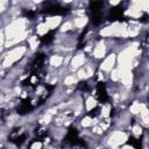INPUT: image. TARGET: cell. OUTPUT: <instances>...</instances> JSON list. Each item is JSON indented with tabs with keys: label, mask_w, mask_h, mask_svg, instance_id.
<instances>
[{
	"label": "cell",
	"mask_w": 149,
	"mask_h": 149,
	"mask_svg": "<svg viewBox=\"0 0 149 149\" xmlns=\"http://www.w3.org/2000/svg\"><path fill=\"white\" fill-rule=\"evenodd\" d=\"M74 31V28H73V24H72V21H71V17L69 16L66 20H64L62 22V24L59 26L57 33H61V34H70Z\"/></svg>",
	"instance_id": "cell-9"
},
{
	"label": "cell",
	"mask_w": 149,
	"mask_h": 149,
	"mask_svg": "<svg viewBox=\"0 0 149 149\" xmlns=\"http://www.w3.org/2000/svg\"><path fill=\"white\" fill-rule=\"evenodd\" d=\"M120 149H135V147H134V144H132V143H129V141H128L127 143H125V144H122V146L120 147Z\"/></svg>",
	"instance_id": "cell-11"
},
{
	"label": "cell",
	"mask_w": 149,
	"mask_h": 149,
	"mask_svg": "<svg viewBox=\"0 0 149 149\" xmlns=\"http://www.w3.org/2000/svg\"><path fill=\"white\" fill-rule=\"evenodd\" d=\"M114 68H116V54L115 52H108L105 58H102L98 63V70L108 74Z\"/></svg>",
	"instance_id": "cell-3"
},
{
	"label": "cell",
	"mask_w": 149,
	"mask_h": 149,
	"mask_svg": "<svg viewBox=\"0 0 149 149\" xmlns=\"http://www.w3.org/2000/svg\"><path fill=\"white\" fill-rule=\"evenodd\" d=\"M109 52L108 50V47H107V41L106 38H100L98 37L95 41H94V45H93V49H92V52L91 55L88 56L91 59H93L94 62L99 63L102 58H105V56Z\"/></svg>",
	"instance_id": "cell-1"
},
{
	"label": "cell",
	"mask_w": 149,
	"mask_h": 149,
	"mask_svg": "<svg viewBox=\"0 0 149 149\" xmlns=\"http://www.w3.org/2000/svg\"><path fill=\"white\" fill-rule=\"evenodd\" d=\"M83 104H84L85 113L91 114L92 111H94V109L98 108V106H99L100 102H99L98 98H95V97H93V95H91V94H87L86 97H84V101H83Z\"/></svg>",
	"instance_id": "cell-6"
},
{
	"label": "cell",
	"mask_w": 149,
	"mask_h": 149,
	"mask_svg": "<svg viewBox=\"0 0 149 149\" xmlns=\"http://www.w3.org/2000/svg\"><path fill=\"white\" fill-rule=\"evenodd\" d=\"M109 149H120V147H114V148H109Z\"/></svg>",
	"instance_id": "cell-12"
},
{
	"label": "cell",
	"mask_w": 149,
	"mask_h": 149,
	"mask_svg": "<svg viewBox=\"0 0 149 149\" xmlns=\"http://www.w3.org/2000/svg\"><path fill=\"white\" fill-rule=\"evenodd\" d=\"M87 59H88V56L81 49L74 51L72 57H71V59H70V63L68 65V72L69 73H74L78 69H80V68H83L85 65Z\"/></svg>",
	"instance_id": "cell-2"
},
{
	"label": "cell",
	"mask_w": 149,
	"mask_h": 149,
	"mask_svg": "<svg viewBox=\"0 0 149 149\" xmlns=\"http://www.w3.org/2000/svg\"><path fill=\"white\" fill-rule=\"evenodd\" d=\"M49 33H50V30H49L48 26L44 23V21L34 24V34H35L37 37L42 38V37H44L45 35H48Z\"/></svg>",
	"instance_id": "cell-8"
},
{
	"label": "cell",
	"mask_w": 149,
	"mask_h": 149,
	"mask_svg": "<svg viewBox=\"0 0 149 149\" xmlns=\"http://www.w3.org/2000/svg\"><path fill=\"white\" fill-rule=\"evenodd\" d=\"M63 21H64V17H63V15H59V14H50V15L44 16V23L48 26L50 31L58 30V28Z\"/></svg>",
	"instance_id": "cell-4"
},
{
	"label": "cell",
	"mask_w": 149,
	"mask_h": 149,
	"mask_svg": "<svg viewBox=\"0 0 149 149\" xmlns=\"http://www.w3.org/2000/svg\"><path fill=\"white\" fill-rule=\"evenodd\" d=\"M28 148L29 149H44V144L41 140H34V141L30 142Z\"/></svg>",
	"instance_id": "cell-10"
},
{
	"label": "cell",
	"mask_w": 149,
	"mask_h": 149,
	"mask_svg": "<svg viewBox=\"0 0 149 149\" xmlns=\"http://www.w3.org/2000/svg\"><path fill=\"white\" fill-rule=\"evenodd\" d=\"M70 16V15H69ZM71 17V16H70ZM71 21H72V24H73V28L74 30L81 33L86 27L87 24L90 23V17L87 14L85 15H81V16H76V17H71Z\"/></svg>",
	"instance_id": "cell-5"
},
{
	"label": "cell",
	"mask_w": 149,
	"mask_h": 149,
	"mask_svg": "<svg viewBox=\"0 0 149 149\" xmlns=\"http://www.w3.org/2000/svg\"><path fill=\"white\" fill-rule=\"evenodd\" d=\"M78 84H79V81H78L76 74L74 73H68L61 79L59 85H62L63 87H76V86H78Z\"/></svg>",
	"instance_id": "cell-7"
}]
</instances>
